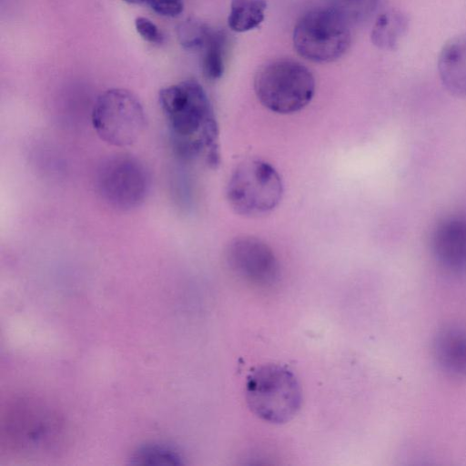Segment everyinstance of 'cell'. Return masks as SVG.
I'll return each instance as SVG.
<instances>
[{"label": "cell", "instance_id": "44dd1931", "mask_svg": "<svg viewBox=\"0 0 466 466\" xmlns=\"http://www.w3.org/2000/svg\"><path fill=\"white\" fill-rule=\"evenodd\" d=\"M128 4H133V5H138V4H141V3H144L145 0H123Z\"/></svg>", "mask_w": 466, "mask_h": 466}, {"label": "cell", "instance_id": "e0dca14e", "mask_svg": "<svg viewBox=\"0 0 466 466\" xmlns=\"http://www.w3.org/2000/svg\"><path fill=\"white\" fill-rule=\"evenodd\" d=\"M379 0H332L335 9L350 25L368 20L375 12Z\"/></svg>", "mask_w": 466, "mask_h": 466}, {"label": "cell", "instance_id": "52a82bcc", "mask_svg": "<svg viewBox=\"0 0 466 466\" xmlns=\"http://www.w3.org/2000/svg\"><path fill=\"white\" fill-rule=\"evenodd\" d=\"M3 433L7 443L20 451H46L60 439L61 423L40 403L19 400L7 410Z\"/></svg>", "mask_w": 466, "mask_h": 466}, {"label": "cell", "instance_id": "5bb4252c", "mask_svg": "<svg viewBox=\"0 0 466 466\" xmlns=\"http://www.w3.org/2000/svg\"><path fill=\"white\" fill-rule=\"evenodd\" d=\"M266 0H231L228 27L238 33L258 27L265 18Z\"/></svg>", "mask_w": 466, "mask_h": 466}, {"label": "cell", "instance_id": "ba28073f", "mask_svg": "<svg viewBox=\"0 0 466 466\" xmlns=\"http://www.w3.org/2000/svg\"><path fill=\"white\" fill-rule=\"evenodd\" d=\"M149 175L136 157L116 155L99 167L96 184L99 194L110 206L131 209L139 206L149 189Z\"/></svg>", "mask_w": 466, "mask_h": 466}, {"label": "cell", "instance_id": "5b68a950", "mask_svg": "<svg viewBox=\"0 0 466 466\" xmlns=\"http://www.w3.org/2000/svg\"><path fill=\"white\" fill-rule=\"evenodd\" d=\"M350 43V25L331 6L309 11L297 22L293 31L297 53L315 63L338 60Z\"/></svg>", "mask_w": 466, "mask_h": 466}, {"label": "cell", "instance_id": "9a60e30c", "mask_svg": "<svg viewBox=\"0 0 466 466\" xmlns=\"http://www.w3.org/2000/svg\"><path fill=\"white\" fill-rule=\"evenodd\" d=\"M228 42L227 33L223 29H211L209 36L202 48V72L208 80L219 79L225 71V53Z\"/></svg>", "mask_w": 466, "mask_h": 466}, {"label": "cell", "instance_id": "7a4b0ae2", "mask_svg": "<svg viewBox=\"0 0 466 466\" xmlns=\"http://www.w3.org/2000/svg\"><path fill=\"white\" fill-rule=\"evenodd\" d=\"M311 71L292 59L274 60L262 66L254 77L258 101L278 114H293L308 106L315 93Z\"/></svg>", "mask_w": 466, "mask_h": 466}, {"label": "cell", "instance_id": "ac0fdd59", "mask_svg": "<svg viewBox=\"0 0 466 466\" xmlns=\"http://www.w3.org/2000/svg\"><path fill=\"white\" fill-rule=\"evenodd\" d=\"M211 29V27L200 21L187 19L180 23L177 26V39L180 45L186 49L202 50Z\"/></svg>", "mask_w": 466, "mask_h": 466}, {"label": "cell", "instance_id": "8fae6325", "mask_svg": "<svg viewBox=\"0 0 466 466\" xmlns=\"http://www.w3.org/2000/svg\"><path fill=\"white\" fill-rule=\"evenodd\" d=\"M433 355L446 374L466 377V329L459 326L441 329L433 341Z\"/></svg>", "mask_w": 466, "mask_h": 466}, {"label": "cell", "instance_id": "8992f818", "mask_svg": "<svg viewBox=\"0 0 466 466\" xmlns=\"http://www.w3.org/2000/svg\"><path fill=\"white\" fill-rule=\"evenodd\" d=\"M92 126L106 143L124 147L135 143L146 127L144 107L132 92L124 88H110L96 99Z\"/></svg>", "mask_w": 466, "mask_h": 466}, {"label": "cell", "instance_id": "ffe728a7", "mask_svg": "<svg viewBox=\"0 0 466 466\" xmlns=\"http://www.w3.org/2000/svg\"><path fill=\"white\" fill-rule=\"evenodd\" d=\"M147 5L162 16L175 17L183 12L182 0H145Z\"/></svg>", "mask_w": 466, "mask_h": 466}, {"label": "cell", "instance_id": "4fadbf2b", "mask_svg": "<svg viewBox=\"0 0 466 466\" xmlns=\"http://www.w3.org/2000/svg\"><path fill=\"white\" fill-rule=\"evenodd\" d=\"M409 19L398 10H389L380 14L371 30V41L382 50H394L406 34Z\"/></svg>", "mask_w": 466, "mask_h": 466}, {"label": "cell", "instance_id": "30bf717a", "mask_svg": "<svg viewBox=\"0 0 466 466\" xmlns=\"http://www.w3.org/2000/svg\"><path fill=\"white\" fill-rule=\"evenodd\" d=\"M431 247L438 264L451 273L466 272V216L451 215L434 227Z\"/></svg>", "mask_w": 466, "mask_h": 466}, {"label": "cell", "instance_id": "2e32d148", "mask_svg": "<svg viewBox=\"0 0 466 466\" xmlns=\"http://www.w3.org/2000/svg\"><path fill=\"white\" fill-rule=\"evenodd\" d=\"M181 459L177 451L158 444L141 446L131 455V462L134 464L178 465L182 463Z\"/></svg>", "mask_w": 466, "mask_h": 466}, {"label": "cell", "instance_id": "7c38bea8", "mask_svg": "<svg viewBox=\"0 0 466 466\" xmlns=\"http://www.w3.org/2000/svg\"><path fill=\"white\" fill-rule=\"evenodd\" d=\"M438 72L451 94L466 97V34L444 44L438 56Z\"/></svg>", "mask_w": 466, "mask_h": 466}, {"label": "cell", "instance_id": "3957f363", "mask_svg": "<svg viewBox=\"0 0 466 466\" xmlns=\"http://www.w3.org/2000/svg\"><path fill=\"white\" fill-rule=\"evenodd\" d=\"M246 400L251 411L261 420L284 423L299 410L302 395L292 371L279 364H265L248 377Z\"/></svg>", "mask_w": 466, "mask_h": 466}, {"label": "cell", "instance_id": "9c48e42d", "mask_svg": "<svg viewBox=\"0 0 466 466\" xmlns=\"http://www.w3.org/2000/svg\"><path fill=\"white\" fill-rule=\"evenodd\" d=\"M225 259L237 277L254 286L270 287L279 279V265L274 252L255 237L232 239L225 250Z\"/></svg>", "mask_w": 466, "mask_h": 466}, {"label": "cell", "instance_id": "6da1fadb", "mask_svg": "<svg viewBox=\"0 0 466 466\" xmlns=\"http://www.w3.org/2000/svg\"><path fill=\"white\" fill-rule=\"evenodd\" d=\"M158 101L175 152L187 160L205 156L210 165H217L218 127L203 86L196 80H184L162 88Z\"/></svg>", "mask_w": 466, "mask_h": 466}, {"label": "cell", "instance_id": "d6986e66", "mask_svg": "<svg viewBox=\"0 0 466 466\" xmlns=\"http://www.w3.org/2000/svg\"><path fill=\"white\" fill-rule=\"evenodd\" d=\"M135 27L138 35L148 43L161 44L164 40V35L157 25L147 17L137 16Z\"/></svg>", "mask_w": 466, "mask_h": 466}, {"label": "cell", "instance_id": "277c9868", "mask_svg": "<svg viewBox=\"0 0 466 466\" xmlns=\"http://www.w3.org/2000/svg\"><path fill=\"white\" fill-rule=\"evenodd\" d=\"M283 184L276 168L261 159H248L232 171L226 198L230 208L245 217L268 214L279 204Z\"/></svg>", "mask_w": 466, "mask_h": 466}]
</instances>
